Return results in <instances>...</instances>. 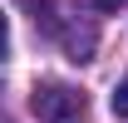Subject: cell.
Here are the masks:
<instances>
[{
  "label": "cell",
  "mask_w": 128,
  "mask_h": 123,
  "mask_svg": "<svg viewBox=\"0 0 128 123\" xmlns=\"http://www.w3.org/2000/svg\"><path fill=\"white\" fill-rule=\"evenodd\" d=\"M74 108H84V94H74V89H40L34 94V113L40 118H49V123H59V118H69Z\"/></svg>",
  "instance_id": "6da1fadb"
},
{
  "label": "cell",
  "mask_w": 128,
  "mask_h": 123,
  "mask_svg": "<svg viewBox=\"0 0 128 123\" xmlns=\"http://www.w3.org/2000/svg\"><path fill=\"white\" fill-rule=\"evenodd\" d=\"M113 113H118V118H128V79L113 89Z\"/></svg>",
  "instance_id": "7a4b0ae2"
},
{
  "label": "cell",
  "mask_w": 128,
  "mask_h": 123,
  "mask_svg": "<svg viewBox=\"0 0 128 123\" xmlns=\"http://www.w3.org/2000/svg\"><path fill=\"white\" fill-rule=\"evenodd\" d=\"M118 5H123V0H94V10H104V15H113Z\"/></svg>",
  "instance_id": "3957f363"
}]
</instances>
